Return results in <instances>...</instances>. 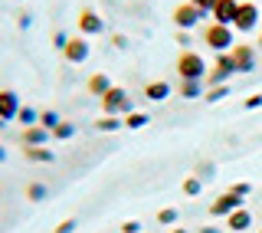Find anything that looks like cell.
<instances>
[{"label": "cell", "mask_w": 262, "mask_h": 233, "mask_svg": "<svg viewBox=\"0 0 262 233\" xmlns=\"http://www.w3.org/2000/svg\"><path fill=\"white\" fill-rule=\"evenodd\" d=\"M20 95L13 92V89H0V122H16V115H20Z\"/></svg>", "instance_id": "30bf717a"}, {"label": "cell", "mask_w": 262, "mask_h": 233, "mask_svg": "<svg viewBox=\"0 0 262 233\" xmlns=\"http://www.w3.org/2000/svg\"><path fill=\"white\" fill-rule=\"evenodd\" d=\"M108 89H112V76H105V72H95V76H89V82H85V92L95 95V99H102Z\"/></svg>", "instance_id": "9a60e30c"}, {"label": "cell", "mask_w": 262, "mask_h": 233, "mask_svg": "<svg viewBox=\"0 0 262 233\" xmlns=\"http://www.w3.org/2000/svg\"><path fill=\"white\" fill-rule=\"evenodd\" d=\"M210 72L207 60H203L200 53H193V49H184V53L177 56V76L180 79H193V82H203Z\"/></svg>", "instance_id": "6da1fadb"}, {"label": "cell", "mask_w": 262, "mask_h": 233, "mask_svg": "<svg viewBox=\"0 0 262 233\" xmlns=\"http://www.w3.org/2000/svg\"><path fill=\"white\" fill-rule=\"evenodd\" d=\"M39 125L49 128V135H53V128L59 125V115H56V112H43V115H39Z\"/></svg>", "instance_id": "484cf974"}, {"label": "cell", "mask_w": 262, "mask_h": 233, "mask_svg": "<svg viewBox=\"0 0 262 233\" xmlns=\"http://www.w3.org/2000/svg\"><path fill=\"white\" fill-rule=\"evenodd\" d=\"M200 190H203V181H200V178H187V181H184V194H187V197H196Z\"/></svg>", "instance_id": "cb8c5ba5"}, {"label": "cell", "mask_w": 262, "mask_h": 233, "mask_svg": "<svg viewBox=\"0 0 262 233\" xmlns=\"http://www.w3.org/2000/svg\"><path fill=\"white\" fill-rule=\"evenodd\" d=\"M243 109H246V112H256V109H262V92L249 95V99H246V102H243Z\"/></svg>", "instance_id": "f546056e"}, {"label": "cell", "mask_w": 262, "mask_h": 233, "mask_svg": "<svg viewBox=\"0 0 262 233\" xmlns=\"http://www.w3.org/2000/svg\"><path fill=\"white\" fill-rule=\"evenodd\" d=\"M170 233H190V230H184V227H174V230H170Z\"/></svg>", "instance_id": "74e56055"}, {"label": "cell", "mask_w": 262, "mask_h": 233, "mask_svg": "<svg viewBox=\"0 0 262 233\" xmlns=\"http://www.w3.org/2000/svg\"><path fill=\"white\" fill-rule=\"evenodd\" d=\"M229 56H233V63H236V72H243V76H249V72L256 69V46H249V43L233 46Z\"/></svg>", "instance_id": "52a82bcc"}, {"label": "cell", "mask_w": 262, "mask_h": 233, "mask_svg": "<svg viewBox=\"0 0 262 233\" xmlns=\"http://www.w3.org/2000/svg\"><path fill=\"white\" fill-rule=\"evenodd\" d=\"M76 135V125H69V122H59L53 128V138H59V141H66V138H72Z\"/></svg>", "instance_id": "7402d4cb"}, {"label": "cell", "mask_w": 262, "mask_h": 233, "mask_svg": "<svg viewBox=\"0 0 262 233\" xmlns=\"http://www.w3.org/2000/svg\"><path fill=\"white\" fill-rule=\"evenodd\" d=\"M92 128L95 131H118V128H125V119H121V115H102Z\"/></svg>", "instance_id": "d6986e66"}, {"label": "cell", "mask_w": 262, "mask_h": 233, "mask_svg": "<svg viewBox=\"0 0 262 233\" xmlns=\"http://www.w3.org/2000/svg\"><path fill=\"white\" fill-rule=\"evenodd\" d=\"M256 49H262V33H259V46H256Z\"/></svg>", "instance_id": "ab89813d"}, {"label": "cell", "mask_w": 262, "mask_h": 233, "mask_svg": "<svg viewBox=\"0 0 262 233\" xmlns=\"http://www.w3.org/2000/svg\"><path fill=\"white\" fill-rule=\"evenodd\" d=\"M98 102H102V112L105 115H121V119H125V115L135 112V102H131V95L121 86H112L108 92L98 99Z\"/></svg>", "instance_id": "277c9868"}, {"label": "cell", "mask_w": 262, "mask_h": 233, "mask_svg": "<svg viewBox=\"0 0 262 233\" xmlns=\"http://www.w3.org/2000/svg\"><path fill=\"white\" fill-rule=\"evenodd\" d=\"M46 194H49L46 184H30V187H27V197H30V201H43Z\"/></svg>", "instance_id": "4316f807"}, {"label": "cell", "mask_w": 262, "mask_h": 233, "mask_svg": "<svg viewBox=\"0 0 262 233\" xmlns=\"http://www.w3.org/2000/svg\"><path fill=\"white\" fill-rule=\"evenodd\" d=\"M249 227H252V213L246 210V207H239V210H233L226 217V230L229 233H246Z\"/></svg>", "instance_id": "4fadbf2b"}, {"label": "cell", "mask_w": 262, "mask_h": 233, "mask_svg": "<svg viewBox=\"0 0 262 233\" xmlns=\"http://www.w3.org/2000/svg\"><path fill=\"white\" fill-rule=\"evenodd\" d=\"M89 53H92V46H89L85 36H69V43H66V49H62V60L79 66V63L89 60Z\"/></svg>", "instance_id": "8992f818"}, {"label": "cell", "mask_w": 262, "mask_h": 233, "mask_svg": "<svg viewBox=\"0 0 262 233\" xmlns=\"http://www.w3.org/2000/svg\"><path fill=\"white\" fill-rule=\"evenodd\" d=\"M112 43L118 46V49H125V46H128V40H125V36H121V33H118V36H112Z\"/></svg>", "instance_id": "d590c367"}, {"label": "cell", "mask_w": 262, "mask_h": 233, "mask_svg": "<svg viewBox=\"0 0 262 233\" xmlns=\"http://www.w3.org/2000/svg\"><path fill=\"white\" fill-rule=\"evenodd\" d=\"M23 154H27V161H39V164L53 161V151H49L46 145H27V148H23Z\"/></svg>", "instance_id": "ac0fdd59"}, {"label": "cell", "mask_w": 262, "mask_h": 233, "mask_svg": "<svg viewBox=\"0 0 262 233\" xmlns=\"http://www.w3.org/2000/svg\"><path fill=\"white\" fill-rule=\"evenodd\" d=\"M151 122L144 112H131V115H125V128H144V125Z\"/></svg>", "instance_id": "44dd1931"}, {"label": "cell", "mask_w": 262, "mask_h": 233, "mask_svg": "<svg viewBox=\"0 0 262 233\" xmlns=\"http://www.w3.org/2000/svg\"><path fill=\"white\" fill-rule=\"evenodd\" d=\"M239 207H243V197H236L233 194V190H226V194H220L216 197V201H213L210 207H207V210H210V217H229V213H233V210H239Z\"/></svg>", "instance_id": "ba28073f"}, {"label": "cell", "mask_w": 262, "mask_h": 233, "mask_svg": "<svg viewBox=\"0 0 262 233\" xmlns=\"http://www.w3.org/2000/svg\"><path fill=\"white\" fill-rule=\"evenodd\" d=\"M76 227H79V220H76V217H69V220L56 223V230H53V233H76Z\"/></svg>", "instance_id": "83f0119b"}, {"label": "cell", "mask_w": 262, "mask_h": 233, "mask_svg": "<svg viewBox=\"0 0 262 233\" xmlns=\"http://www.w3.org/2000/svg\"><path fill=\"white\" fill-rule=\"evenodd\" d=\"M233 76H239V72H236L233 56H229V53H216V60H213L207 79H203V86H207V89H213V86H226Z\"/></svg>", "instance_id": "3957f363"}, {"label": "cell", "mask_w": 262, "mask_h": 233, "mask_svg": "<svg viewBox=\"0 0 262 233\" xmlns=\"http://www.w3.org/2000/svg\"><path fill=\"white\" fill-rule=\"evenodd\" d=\"M177 43H180V46H190V33L180 30V33H177Z\"/></svg>", "instance_id": "e575fe53"}, {"label": "cell", "mask_w": 262, "mask_h": 233, "mask_svg": "<svg viewBox=\"0 0 262 233\" xmlns=\"http://www.w3.org/2000/svg\"><path fill=\"white\" fill-rule=\"evenodd\" d=\"M144 95L151 99V102H164V99L170 95V86L164 79H154V82H147V86H144Z\"/></svg>", "instance_id": "2e32d148"}, {"label": "cell", "mask_w": 262, "mask_h": 233, "mask_svg": "<svg viewBox=\"0 0 262 233\" xmlns=\"http://www.w3.org/2000/svg\"><path fill=\"white\" fill-rule=\"evenodd\" d=\"M0 128H4V122H0Z\"/></svg>", "instance_id": "60d3db41"}, {"label": "cell", "mask_w": 262, "mask_h": 233, "mask_svg": "<svg viewBox=\"0 0 262 233\" xmlns=\"http://www.w3.org/2000/svg\"><path fill=\"white\" fill-rule=\"evenodd\" d=\"M121 233H141V223H138V220H125V223H121Z\"/></svg>", "instance_id": "d6a6232c"}, {"label": "cell", "mask_w": 262, "mask_h": 233, "mask_svg": "<svg viewBox=\"0 0 262 233\" xmlns=\"http://www.w3.org/2000/svg\"><path fill=\"white\" fill-rule=\"evenodd\" d=\"M196 233H220L216 227H203V230H196Z\"/></svg>", "instance_id": "8d00e7d4"}, {"label": "cell", "mask_w": 262, "mask_h": 233, "mask_svg": "<svg viewBox=\"0 0 262 233\" xmlns=\"http://www.w3.org/2000/svg\"><path fill=\"white\" fill-rule=\"evenodd\" d=\"M66 43H69V36H66L62 30H56V33H53V46H56V49L62 53V49H66Z\"/></svg>", "instance_id": "1f68e13d"}, {"label": "cell", "mask_w": 262, "mask_h": 233, "mask_svg": "<svg viewBox=\"0 0 262 233\" xmlns=\"http://www.w3.org/2000/svg\"><path fill=\"white\" fill-rule=\"evenodd\" d=\"M177 92H180V99H200L207 92V86H203V82H193V79H180Z\"/></svg>", "instance_id": "e0dca14e"}, {"label": "cell", "mask_w": 262, "mask_h": 233, "mask_svg": "<svg viewBox=\"0 0 262 233\" xmlns=\"http://www.w3.org/2000/svg\"><path fill=\"white\" fill-rule=\"evenodd\" d=\"M229 190H233L236 197H249V194H252V184H246V181H236V184L229 187Z\"/></svg>", "instance_id": "4dcf8cb0"}, {"label": "cell", "mask_w": 262, "mask_h": 233, "mask_svg": "<svg viewBox=\"0 0 262 233\" xmlns=\"http://www.w3.org/2000/svg\"><path fill=\"white\" fill-rule=\"evenodd\" d=\"M259 13H262L259 4H252V0H239V10H236V16H233V30L252 33L259 27Z\"/></svg>", "instance_id": "5b68a950"}, {"label": "cell", "mask_w": 262, "mask_h": 233, "mask_svg": "<svg viewBox=\"0 0 262 233\" xmlns=\"http://www.w3.org/2000/svg\"><path fill=\"white\" fill-rule=\"evenodd\" d=\"M207 20V13H200L193 4H180L177 10H174V23H177V30H193L196 23H203Z\"/></svg>", "instance_id": "9c48e42d"}, {"label": "cell", "mask_w": 262, "mask_h": 233, "mask_svg": "<svg viewBox=\"0 0 262 233\" xmlns=\"http://www.w3.org/2000/svg\"><path fill=\"white\" fill-rule=\"evenodd\" d=\"M239 10V0H216V7H213V23H229L233 27V16Z\"/></svg>", "instance_id": "7c38bea8"}, {"label": "cell", "mask_w": 262, "mask_h": 233, "mask_svg": "<svg viewBox=\"0 0 262 233\" xmlns=\"http://www.w3.org/2000/svg\"><path fill=\"white\" fill-rule=\"evenodd\" d=\"M187 4H193L196 7V10H200V13H213V7H216V0H187Z\"/></svg>", "instance_id": "f1b7e54d"}, {"label": "cell", "mask_w": 262, "mask_h": 233, "mask_svg": "<svg viewBox=\"0 0 262 233\" xmlns=\"http://www.w3.org/2000/svg\"><path fill=\"white\" fill-rule=\"evenodd\" d=\"M16 23H20V27H23V30H27V27H30V23H33V16H30L27 10H20V16H16Z\"/></svg>", "instance_id": "836d02e7"}, {"label": "cell", "mask_w": 262, "mask_h": 233, "mask_svg": "<svg viewBox=\"0 0 262 233\" xmlns=\"http://www.w3.org/2000/svg\"><path fill=\"white\" fill-rule=\"evenodd\" d=\"M49 138H53V135H49V128H43V125H30V128H23V135H20L23 148H27V145H46Z\"/></svg>", "instance_id": "5bb4252c"}, {"label": "cell", "mask_w": 262, "mask_h": 233, "mask_svg": "<svg viewBox=\"0 0 262 233\" xmlns=\"http://www.w3.org/2000/svg\"><path fill=\"white\" fill-rule=\"evenodd\" d=\"M158 223H161V227H164V223H167V227H170V223H177V210H174V207H164V210H158Z\"/></svg>", "instance_id": "d4e9b609"}, {"label": "cell", "mask_w": 262, "mask_h": 233, "mask_svg": "<svg viewBox=\"0 0 262 233\" xmlns=\"http://www.w3.org/2000/svg\"><path fill=\"white\" fill-rule=\"evenodd\" d=\"M229 95V86H213V89H207V92H203V99H207V102H220V99H226Z\"/></svg>", "instance_id": "603a6c76"}, {"label": "cell", "mask_w": 262, "mask_h": 233, "mask_svg": "<svg viewBox=\"0 0 262 233\" xmlns=\"http://www.w3.org/2000/svg\"><path fill=\"white\" fill-rule=\"evenodd\" d=\"M4 158H7V148H4V145H0V161H4Z\"/></svg>", "instance_id": "f35d334b"}, {"label": "cell", "mask_w": 262, "mask_h": 233, "mask_svg": "<svg viewBox=\"0 0 262 233\" xmlns=\"http://www.w3.org/2000/svg\"><path fill=\"white\" fill-rule=\"evenodd\" d=\"M79 33L82 36H95V33H105V20L95 10H79Z\"/></svg>", "instance_id": "8fae6325"}, {"label": "cell", "mask_w": 262, "mask_h": 233, "mask_svg": "<svg viewBox=\"0 0 262 233\" xmlns=\"http://www.w3.org/2000/svg\"><path fill=\"white\" fill-rule=\"evenodd\" d=\"M203 43H207L210 49H216V53H229V49L236 46V30L229 27V23H207Z\"/></svg>", "instance_id": "7a4b0ae2"}, {"label": "cell", "mask_w": 262, "mask_h": 233, "mask_svg": "<svg viewBox=\"0 0 262 233\" xmlns=\"http://www.w3.org/2000/svg\"><path fill=\"white\" fill-rule=\"evenodd\" d=\"M259 233H262V230H259Z\"/></svg>", "instance_id": "b9f144b4"}, {"label": "cell", "mask_w": 262, "mask_h": 233, "mask_svg": "<svg viewBox=\"0 0 262 233\" xmlns=\"http://www.w3.org/2000/svg\"><path fill=\"white\" fill-rule=\"evenodd\" d=\"M16 122L30 128V125H36V122H39V112L33 109V105H20V115H16Z\"/></svg>", "instance_id": "ffe728a7"}]
</instances>
